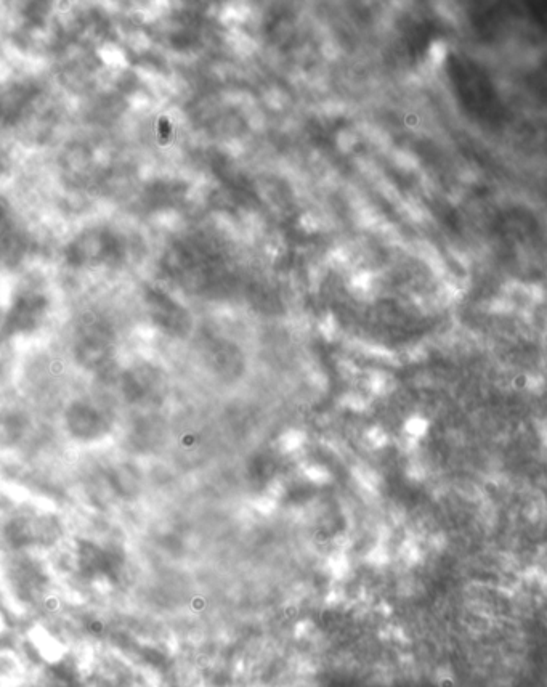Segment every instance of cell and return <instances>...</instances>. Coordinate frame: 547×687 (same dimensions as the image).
<instances>
[{"instance_id": "1", "label": "cell", "mask_w": 547, "mask_h": 687, "mask_svg": "<svg viewBox=\"0 0 547 687\" xmlns=\"http://www.w3.org/2000/svg\"><path fill=\"white\" fill-rule=\"evenodd\" d=\"M66 426L77 439L95 440L100 435L106 434V429L110 427V419L106 411L90 403L81 402L69 408Z\"/></svg>"}]
</instances>
